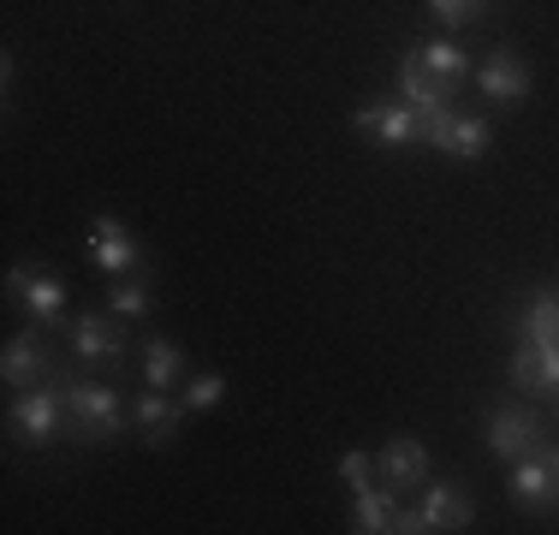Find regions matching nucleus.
Returning a JSON list of instances; mask_svg holds the SVG:
<instances>
[{"label": "nucleus", "mask_w": 559, "mask_h": 535, "mask_svg": "<svg viewBox=\"0 0 559 535\" xmlns=\"http://www.w3.org/2000/svg\"><path fill=\"white\" fill-rule=\"evenodd\" d=\"M66 381V417H72V440L78 447H102V440L126 435L131 423V405L126 393L108 381H72V374H60Z\"/></svg>", "instance_id": "nucleus-1"}, {"label": "nucleus", "mask_w": 559, "mask_h": 535, "mask_svg": "<svg viewBox=\"0 0 559 535\" xmlns=\"http://www.w3.org/2000/svg\"><path fill=\"white\" fill-rule=\"evenodd\" d=\"M476 506L464 488H452V482H423V500L417 506H399L393 530L399 535H447V530H471Z\"/></svg>", "instance_id": "nucleus-2"}, {"label": "nucleus", "mask_w": 559, "mask_h": 535, "mask_svg": "<svg viewBox=\"0 0 559 535\" xmlns=\"http://www.w3.org/2000/svg\"><path fill=\"white\" fill-rule=\"evenodd\" d=\"M12 435L24 447H55L60 435H72V417H66V381L60 387H24L12 393V411H7Z\"/></svg>", "instance_id": "nucleus-3"}, {"label": "nucleus", "mask_w": 559, "mask_h": 535, "mask_svg": "<svg viewBox=\"0 0 559 535\" xmlns=\"http://www.w3.org/2000/svg\"><path fill=\"white\" fill-rule=\"evenodd\" d=\"M126 328L131 321H119L114 310H84L66 328V345H72V357L84 369H119L126 364Z\"/></svg>", "instance_id": "nucleus-4"}, {"label": "nucleus", "mask_w": 559, "mask_h": 535, "mask_svg": "<svg viewBox=\"0 0 559 535\" xmlns=\"http://www.w3.org/2000/svg\"><path fill=\"white\" fill-rule=\"evenodd\" d=\"M488 143H495V131H488L483 114H452V107L423 114V150H435L447 160H483Z\"/></svg>", "instance_id": "nucleus-5"}, {"label": "nucleus", "mask_w": 559, "mask_h": 535, "mask_svg": "<svg viewBox=\"0 0 559 535\" xmlns=\"http://www.w3.org/2000/svg\"><path fill=\"white\" fill-rule=\"evenodd\" d=\"M7 298L19 304V310L31 316L36 328H60V321H66V280L55 274V268L19 262V268L7 274Z\"/></svg>", "instance_id": "nucleus-6"}, {"label": "nucleus", "mask_w": 559, "mask_h": 535, "mask_svg": "<svg viewBox=\"0 0 559 535\" xmlns=\"http://www.w3.org/2000/svg\"><path fill=\"white\" fill-rule=\"evenodd\" d=\"M352 131L376 150H423V114L411 102H369L352 114Z\"/></svg>", "instance_id": "nucleus-7"}, {"label": "nucleus", "mask_w": 559, "mask_h": 535, "mask_svg": "<svg viewBox=\"0 0 559 535\" xmlns=\"http://www.w3.org/2000/svg\"><path fill=\"white\" fill-rule=\"evenodd\" d=\"M84 250L96 257V268L108 280L143 274V238L131 233L126 221H114V214H90V221H84Z\"/></svg>", "instance_id": "nucleus-8"}, {"label": "nucleus", "mask_w": 559, "mask_h": 535, "mask_svg": "<svg viewBox=\"0 0 559 535\" xmlns=\"http://www.w3.org/2000/svg\"><path fill=\"white\" fill-rule=\"evenodd\" d=\"M0 381H7L12 393H24V387H36V381H60L55 352H48V340H43V328H36V321L7 340V352H0Z\"/></svg>", "instance_id": "nucleus-9"}, {"label": "nucleus", "mask_w": 559, "mask_h": 535, "mask_svg": "<svg viewBox=\"0 0 559 535\" xmlns=\"http://www.w3.org/2000/svg\"><path fill=\"white\" fill-rule=\"evenodd\" d=\"M483 440L500 464H512V459H524V452H536L548 435H542V417L530 405H495L483 423Z\"/></svg>", "instance_id": "nucleus-10"}, {"label": "nucleus", "mask_w": 559, "mask_h": 535, "mask_svg": "<svg viewBox=\"0 0 559 535\" xmlns=\"http://www.w3.org/2000/svg\"><path fill=\"white\" fill-rule=\"evenodd\" d=\"M512 500L524 506V512H554L559 506V476H554V459H548V440H542L536 452H524V459H512Z\"/></svg>", "instance_id": "nucleus-11"}, {"label": "nucleus", "mask_w": 559, "mask_h": 535, "mask_svg": "<svg viewBox=\"0 0 559 535\" xmlns=\"http://www.w3.org/2000/svg\"><path fill=\"white\" fill-rule=\"evenodd\" d=\"M376 476H381V488H393V494L423 488V482H429V447L411 440V435H393L388 447L376 452Z\"/></svg>", "instance_id": "nucleus-12"}, {"label": "nucleus", "mask_w": 559, "mask_h": 535, "mask_svg": "<svg viewBox=\"0 0 559 535\" xmlns=\"http://www.w3.org/2000/svg\"><path fill=\"white\" fill-rule=\"evenodd\" d=\"M471 78H476V90H483V96L495 102V107H518V102H530V66L518 60L512 48H495V54H488V60L471 72Z\"/></svg>", "instance_id": "nucleus-13"}, {"label": "nucleus", "mask_w": 559, "mask_h": 535, "mask_svg": "<svg viewBox=\"0 0 559 535\" xmlns=\"http://www.w3.org/2000/svg\"><path fill=\"white\" fill-rule=\"evenodd\" d=\"M185 417H191V411H185V399L162 393V387H143V393L131 399V428H138L150 447H167V440L185 428Z\"/></svg>", "instance_id": "nucleus-14"}, {"label": "nucleus", "mask_w": 559, "mask_h": 535, "mask_svg": "<svg viewBox=\"0 0 559 535\" xmlns=\"http://www.w3.org/2000/svg\"><path fill=\"white\" fill-rule=\"evenodd\" d=\"M512 387L530 399H559V340L554 345H524L512 352Z\"/></svg>", "instance_id": "nucleus-15"}, {"label": "nucleus", "mask_w": 559, "mask_h": 535, "mask_svg": "<svg viewBox=\"0 0 559 535\" xmlns=\"http://www.w3.org/2000/svg\"><path fill=\"white\" fill-rule=\"evenodd\" d=\"M411 60H417L423 72L435 78V84H447V90H459L464 78L476 72V66H471V48H464L459 36H429V43L411 48Z\"/></svg>", "instance_id": "nucleus-16"}, {"label": "nucleus", "mask_w": 559, "mask_h": 535, "mask_svg": "<svg viewBox=\"0 0 559 535\" xmlns=\"http://www.w3.org/2000/svg\"><path fill=\"white\" fill-rule=\"evenodd\" d=\"M143 387H162V393L185 387V345L150 333V340H143Z\"/></svg>", "instance_id": "nucleus-17"}, {"label": "nucleus", "mask_w": 559, "mask_h": 535, "mask_svg": "<svg viewBox=\"0 0 559 535\" xmlns=\"http://www.w3.org/2000/svg\"><path fill=\"white\" fill-rule=\"evenodd\" d=\"M399 102H411L417 114H441V107H452V90L435 84V78L405 54V60H399Z\"/></svg>", "instance_id": "nucleus-18"}, {"label": "nucleus", "mask_w": 559, "mask_h": 535, "mask_svg": "<svg viewBox=\"0 0 559 535\" xmlns=\"http://www.w3.org/2000/svg\"><path fill=\"white\" fill-rule=\"evenodd\" d=\"M512 333L524 345H554L559 340V298L554 292H530V304H524V316H518Z\"/></svg>", "instance_id": "nucleus-19"}, {"label": "nucleus", "mask_w": 559, "mask_h": 535, "mask_svg": "<svg viewBox=\"0 0 559 535\" xmlns=\"http://www.w3.org/2000/svg\"><path fill=\"white\" fill-rule=\"evenodd\" d=\"M393 518H399V494L393 488H364L357 494V506H352V530L357 535H388Z\"/></svg>", "instance_id": "nucleus-20"}, {"label": "nucleus", "mask_w": 559, "mask_h": 535, "mask_svg": "<svg viewBox=\"0 0 559 535\" xmlns=\"http://www.w3.org/2000/svg\"><path fill=\"white\" fill-rule=\"evenodd\" d=\"M108 310H114L119 321H150V316H155L150 280H143V274H119L114 286H108Z\"/></svg>", "instance_id": "nucleus-21"}, {"label": "nucleus", "mask_w": 559, "mask_h": 535, "mask_svg": "<svg viewBox=\"0 0 559 535\" xmlns=\"http://www.w3.org/2000/svg\"><path fill=\"white\" fill-rule=\"evenodd\" d=\"M179 399H185V411H215L221 399H226V374H215V369L191 374V381L179 387Z\"/></svg>", "instance_id": "nucleus-22"}, {"label": "nucleus", "mask_w": 559, "mask_h": 535, "mask_svg": "<svg viewBox=\"0 0 559 535\" xmlns=\"http://www.w3.org/2000/svg\"><path fill=\"white\" fill-rule=\"evenodd\" d=\"M429 19L441 24L447 36H459V31H471V24L483 19V0H429Z\"/></svg>", "instance_id": "nucleus-23"}, {"label": "nucleus", "mask_w": 559, "mask_h": 535, "mask_svg": "<svg viewBox=\"0 0 559 535\" xmlns=\"http://www.w3.org/2000/svg\"><path fill=\"white\" fill-rule=\"evenodd\" d=\"M340 476H345V488H352V494L376 488V459H369L364 447H352V452H345V459H340Z\"/></svg>", "instance_id": "nucleus-24"}, {"label": "nucleus", "mask_w": 559, "mask_h": 535, "mask_svg": "<svg viewBox=\"0 0 559 535\" xmlns=\"http://www.w3.org/2000/svg\"><path fill=\"white\" fill-rule=\"evenodd\" d=\"M548 459H554V476H559V447H548Z\"/></svg>", "instance_id": "nucleus-25"}, {"label": "nucleus", "mask_w": 559, "mask_h": 535, "mask_svg": "<svg viewBox=\"0 0 559 535\" xmlns=\"http://www.w3.org/2000/svg\"><path fill=\"white\" fill-rule=\"evenodd\" d=\"M554 405H559V399H554Z\"/></svg>", "instance_id": "nucleus-26"}]
</instances>
